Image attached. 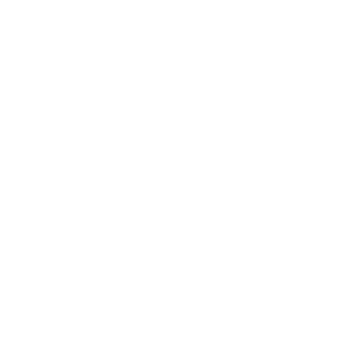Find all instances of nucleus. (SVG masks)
I'll list each match as a JSON object with an SVG mask.
<instances>
[]
</instances>
